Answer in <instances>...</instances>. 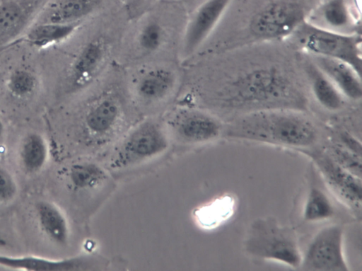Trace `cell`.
I'll return each instance as SVG.
<instances>
[{
	"instance_id": "cell-28",
	"label": "cell",
	"mask_w": 362,
	"mask_h": 271,
	"mask_svg": "<svg viewBox=\"0 0 362 271\" xmlns=\"http://www.w3.org/2000/svg\"><path fill=\"white\" fill-rule=\"evenodd\" d=\"M327 154L343 168L361 178V156L348 150L341 144L332 146Z\"/></svg>"
},
{
	"instance_id": "cell-21",
	"label": "cell",
	"mask_w": 362,
	"mask_h": 271,
	"mask_svg": "<svg viewBox=\"0 0 362 271\" xmlns=\"http://www.w3.org/2000/svg\"><path fill=\"white\" fill-rule=\"evenodd\" d=\"M68 180L75 190H91L98 188L107 180L105 169L92 161L73 163L67 172Z\"/></svg>"
},
{
	"instance_id": "cell-14",
	"label": "cell",
	"mask_w": 362,
	"mask_h": 271,
	"mask_svg": "<svg viewBox=\"0 0 362 271\" xmlns=\"http://www.w3.org/2000/svg\"><path fill=\"white\" fill-rule=\"evenodd\" d=\"M100 0H49L38 12L33 24L76 23L89 16Z\"/></svg>"
},
{
	"instance_id": "cell-20",
	"label": "cell",
	"mask_w": 362,
	"mask_h": 271,
	"mask_svg": "<svg viewBox=\"0 0 362 271\" xmlns=\"http://www.w3.org/2000/svg\"><path fill=\"white\" fill-rule=\"evenodd\" d=\"M79 25L80 23L33 24L26 33L24 40L38 48L46 47L69 38Z\"/></svg>"
},
{
	"instance_id": "cell-27",
	"label": "cell",
	"mask_w": 362,
	"mask_h": 271,
	"mask_svg": "<svg viewBox=\"0 0 362 271\" xmlns=\"http://www.w3.org/2000/svg\"><path fill=\"white\" fill-rule=\"evenodd\" d=\"M165 40V30L156 19H150L139 28L137 43L139 48L146 53L157 51Z\"/></svg>"
},
{
	"instance_id": "cell-25",
	"label": "cell",
	"mask_w": 362,
	"mask_h": 271,
	"mask_svg": "<svg viewBox=\"0 0 362 271\" xmlns=\"http://www.w3.org/2000/svg\"><path fill=\"white\" fill-rule=\"evenodd\" d=\"M325 28L341 32L351 24V16L345 0H327L320 9ZM343 33V32H342Z\"/></svg>"
},
{
	"instance_id": "cell-18",
	"label": "cell",
	"mask_w": 362,
	"mask_h": 271,
	"mask_svg": "<svg viewBox=\"0 0 362 271\" xmlns=\"http://www.w3.org/2000/svg\"><path fill=\"white\" fill-rule=\"evenodd\" d=\"M305 71L317 101L327 110H339L344 104V96L332 81L313 61L306 64Z\"/></svg>"
},
{
	"instance_id": "cell-19",
	"label": "cell",
	"mask_w": 362,
	"mask_h": 271,
	"mask_svg": "<svg viewBox=\"0 0 362 271\" xmlns=\"http://www.w3.org/2000/svg\"><path fill=\"white\" fill-rule=\"evenodd\" d=\"M49 157V146L45 138L37 132L28 133L18 149V160L23 171L27 174H35L46 165Z\"/></svg>"
},
{
	"instance_id": "cell-13",
	"label": "cell",
	"mask_w": 362,
	"mask_h": 271,
	"mask_svg": "<svg viewBox=\"0 0 362 271\" xmlns=\"http://www.w3.org/2000/svg\"><path fill=\"white\" fill-rule=\"evenodd\" d=\"M94 256L78 255L64 259H50L35 255H0V266L25 271H74L93 270L100 264Z\"/></svg>"
},
{
	"instance_id": "cell-4",
	"label": "cell",
	"mask_w": 362,
	"mask_h": 271,
	"mask_svg": "<svg viewBox=\"0 0 362 271\" xmlns=\"http://www.w3.org/2000/svg\"><path fill=\"white\" fill-rule=\"evenodd\" d=\"M170 136L165 126L146 119L130 129L118 144L110 160L114 169H124L153 160L168 149Z\"/></svg>"
},
{
	"instance_id": "cell-26",
	"label": "cell",
	"mask_w": 362,
	"mask_h": 271,
	"mask_svg": "<svg viewBox=\"0 0 362 271\" xmlns=\"http://www.w3.org/2000/svg\"><path fill=\"white\" fill-rule=\"evenodd\" d=\"M6 83V88L12 96L25 98L31 96L36 90L37 78L30 69L19 67L8 74Z\"/></svg>"
},
{
	"instance_id": "cell-1",
	"label": "cell",
	"mask_w": 362,
	"mask_h": 271,
	"mask_svg": "<svg viewBox=\"0 0 362 271\" xmlns=\"http://www.w3.org/2000/svg\"><path fill=\"white\" fill-rule=\"evenodd\" d=\"M221 100L241 114L269 109L303 111L306 98L298 86L281 69L262 67L247 71L229 82Z\"/></svg>"
},
{
	"instance_id": "cell-24",
	"label": "cell",
	"mask_w": 362,
	"mask_h": 271,
	"mask_svg": "<svg viewBox=\"0 0 362 271\" xmlns=\"http://www.w3.org/2000/svg\"><path fill=\"white\" fill-rule=\"evenodd\" d=\"M232 201L226 197L218 198L202 206L194 212V219L199 226L204 229L216 227L230 214Z\"/></svg>"
},
{
	"instance_id": "cell-10",
	"label": "cell",
	"mask_w": 362,
	"mask_h": 271,
	"mask_svg": "<svg viewBox=\"0 0 362 271\" xmlns=\"http://www.w3.org/2000/svg\"><path fill=\"white\" fill-rule=\"evenodd\" d=\"M308 156L329 188L344 204L354 211H361L362 203L361 178L345 170L327 154L303 150Z\"/></svg>"
},
{
	"instance_id": "cell-23",
	"label": "cell",
	"mask_w": 362,
	"mask_h": 271,
	"mask_svg": "<svg viewBox=\"0 0 362 271\" xmlns=\"http://www.w3.org/2000/svg\"><path fill=\"white\" fill-rule=\"evenodd\" d=\"M334 214V206L327 192L318 186H310L303 208V220L309 223H316L329 219Z\"/></svg>"
},
{
	"instance_id": "cell-7",
	"label": "cell",
	"mask_w": 362,
	"mask_h": 271,
	"mask_svg": "<svg viewBox=\"0 0 362 271\" xmlns=\"http://www.w3.org/2000/svg\"><path fill=\"white\" fill-rule=\"evenodd\" d=\"M170 137L187 145H200L216 140L223 134L224 125L213 115L193 108L175 110L166 126Z\"/></svg>"
},
{
	"instance_id": "cell-22",
	"label": "cell",
	"mask_w": 362,
	"mask_h": 271,
	"mask_svg": "<svg viewBox=\"0 0 362 271\" xmlns=\"http://www.w3.org/2000/svg\"><path fill=\"white\" fill-rule=\"evenodd\" d=\"M39 0H1L0 34H8L20 28Z\"/></svg>"
},
{
	"instance_id": "cell-31",
	"label": "cell",
	"mask_w": 362,
	"mask_h": 271,
	"mask_svg": "<svg viewBox=\"0 0 362 271\" xmlns=\"http://www.w3.org/2000/svg\"><path fill=\"white\" fill-rule=\"evenodd\" d=\"M7 245L6 239L5 238L3 233L0 231V248L6 247Z\"/></svg>"
},
{
	"instance_id": "cell-12",
	"label": "cell",
	"mask_w": 362,
	"mask_h": 271,
	"mask_svg": "<svg viewBox=\"0 0 362 271\" xmlns=\"http://www.w3.org/2000/svg\"><path fill=\"white\" fill-rule=\"evenodd\" d=\"M230 0H206L194 13L185 28L182 52L193 54L214 30Z\"/></svg>"
},
{
	"instance_id": "cell-6",
	"label": "cell",
	"mask_w": 362,
	"mask_h": 271,
	"mask_svg": "<svg viewBox=\"0 0 362 271\" xmlns=\"http://www.w3.org/2000/svg\"><path fill=\"white\" fill-rule=\"evenodd\" d=\"M303 6L293 0L272 2L251 18L249 30L258 40H279L295 33L306 21Z\"/></svg>"
},
{
	"instance_id": "cell-3",
	"label": "cell",
	"mask_w": 362,
	"mask_h": 271,
	"mask_svg": "<svg viewBox=\"0 0 362 271\" xmlns=\"http://www.w3.org/2000/svg\"><path fill=\"white\" fill-rule=\"evenodd\" d=\"M243 248L255 259L275 261L293 268L300 267L302 254L296 233L272 217L258 218L250 224Z\"/></svg>"
},
{
	"instance_id": "cell-16",
	"label": "cell",
	"mask_w": 362,
	"mask_h": 271,
	"mask_svg": "<svg viewBox=\"0 0 362 271\" xmlns=\"http://www.w3.org/2000/svg\"><path fill=\"white\" fill-rule=\"evenodd\" d=\"M176 83L175 74L165 67H153L144 71L135 81L136 96L146 102L162 100L170 95Z\"/></svg>"
},
{
	"instance_id": "cell-15",
	"label": "cell",
	"mask_w": 362,
	"mask_h": 271,
	"mask_svg": "<svg viewBox=\"0 0 362 271\" xmlns=\"http://www.w3.org/2000/svg\"><path fill=\"white\" fill-rule=\"evenodd\" d=\"M312 61L332 81L343 96L358 100L362 97L361 76L348 64L324 57L313 56Z\"/></svg>"
},
{
	"instance_id": "cell-9",
	"label": "cell",
	"mask_w": 362,
	"mask_h": 271,
	"mask_svg": "<svg viewBox=\"0 0 362 271\" xmlns=\"http://www.w3.org/2000/svg\"><path fill=\"white\" fill-rule=\"evenodd\" d=\"M123 108L119 98L105 93L96 98L82 117L84 137L92 144H101L112 137L121 125Z\"/></svg>"
},
{
	"instance_id": "cell-5",
	"label": "cell",
	"mask_w": 362,
	"mask_h": 271,
	"mask_svg": "<svg viewBox=\"0 0 362 271\" xmlns=\"http://www.w3.org/2000/svg\"><path fill=\"white\" fill-rule=\"evenodd\" d=\"M293 35L313 56L344 62L361 74V38L356 33L334 31L305 21Z\"/></svg>"
},
{
	"instance_id": "cell-29",
	"label": "cell",
	"mask_w": 362,
	"mask_h": 271,
	"mask_svg": "<svg viewBox=\"0 0 362 271\" xmlns=\"http://www.w3.org/2000/svg\"><path fill=\"white\" fill-rule=\"evenodd\" d=\"M18 186L13 175L0 164V204L6 203L15 198Z\"/></svg>"
},
{
	"instance_id": "cell-30",
	"label": "cell",
	"mask_w": 362,
	"mask_h": 271,
	"mask_svg": "<svg viewBox=\"0 0 362 271\" xmlns=\"http://www.w3.org/2000/svg\"><path fill=\"white\" fill-rule=\"evenodd\" d=\"M341 145L352 151L353 153L361 156V144L353 136L347 133H344L341 137Z\"/></svg>"
},
{
	"instance_id": "cell-17",
	"label": "cell",
	"mask_w": 362,
	"mask_h": 271,
	"mask_svg": "<svg viewBox=\"0 0 362 271\" xmlns=\"http://www.w3.org/2000/svg\"><path fill=\"white\" fill-rule=\"evenodd\" d=\"M37 225L43 234L58 246H65L70 237L66 217L54 203L47 200L38 201L35 206Z\"/></svg>"
},
{
	"instance_id": "cell-8",
	"label": "cell",
	"mask_w": 362,
	"mask_h": 271,
	"mask_svg": "<svg viewBox=\"0 0 362 271\" xmlns=\"http://www.w3.org/2000/svg\"><path fill=\"white\" fill-rule=\"evenodd\" d=\"M344 227L339 224L321 229L313 237L304 255H302L300 267L303 270H349L344 253Z\"/></svg>"
},
{
	"instance_id": "cell-2",
	"label": "cell",
	"mask_w": 362,
	"mask_h": 271,
	"mask_svg": "<svg viewBox=\"0 0 362 271\" xmlns=\"http://www.w3.org/2000/svg\"><path fill=\"white\" fill-rule=\"evenodd\" d=\"M302 111L289 109L261 110L240 114L225 127L223 135L245 141L296 149L313 146L317 131Z\"/></svg>"
},
{
	"instance_id": "cell-32",
	"label": "cell",
	"mask_w": 362,
	"mask_h": 271,
	"mask_svg": "<svg viewBox=\"0 0 362 271\" xmlns=\"http://www.w3.org/2000/svg\"><path fill=\"white\" fill-rule=\"evenodd\" d=\"M4 133V125L2 120L0 119V140L1 139Z\"/></svg>"
},
{
	"instance_id": "cell-11",
	"label": "cell",
	"mask_w": 362,
	"mask_h": 271,
	"mask_svg": "<svg viewBox=\"0 0 362 271\" xmlns=\"http://www.w3.org/2000/svg\"><path fill=\"white\" fill-rule=\"evenodd\" d=\"M110 54V45L102 36L89 40L74 59L69 74L71 89H83L91 84L105 67Z\"/></svg>"
}]
</instances>
